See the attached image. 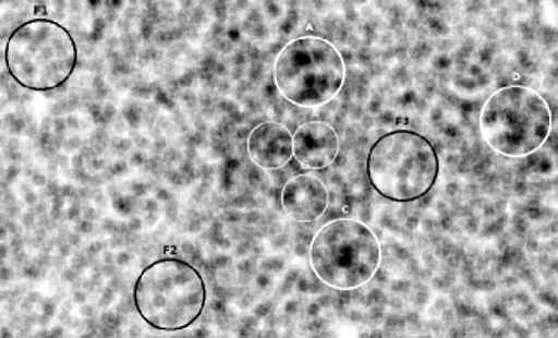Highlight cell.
Wrapping results in <instances>:
<instances>
[{"mask_svg": "<svg viewBox=\"0 0 558 338\" xmlns=\"http://www.w3.org/2000/svg\"><path fill=\"white\" fill-rule=\"evenodd\" d=\"M134 304L154 330H186L204 313L207 286L201 271L185 259L159 258L138 274Z\"/></svg>", "mask_w": 558, "mask_h": 338, "instance_id": "1", "label": "cell"}, {"mask_svg": "<svg viewBox=\"0 0 558 338\" xmlns=\"http://www.w3.org/2000/svg\"><path fill=\"white\" fill-rule=\"evenodd\" d=\"M4 60L14 83L24 89L47 93L71 80L80 50L65 26L48 17H35L11 33Z\"/></svg>", "mask_w": 558, "mask_h": 338, "instance_id": "2", "label": "cell"}, {"mask_svg": "<svg viewBox=\"0 0 558 338\" xmlns=\"http://www.w3.org/2000/svg\"><path fill=\"white\" fill-rule=\"evenodd\" d=\"M366 171L371 185L381 197L410 204L434 189L440 162L429 138L400 129L374 142L367 154Z\"/></svg>", "mask_w": 558, "mask_h": 338, "instance_id": "3", "label": "cell"}, {"mask_svg": "<svg viewBox=\"0 0 558 338\" xmlns=\"http://www.w3.org/2000/svg\"><path fill=\"white\" fill-rule=\"evenodd\" d=\"M480 132L487 146L500 156L526 158L550 137L551 110L531 87H500L482 108Z\"/></svg>", "mask_w": 558, "mask_h": 338, "instance_id": "4", "label": "cell"}, {"mask_svg": "<svg viewBox=\"0 0 558 338\" xmlns=\"http://www.w3.org/2000/svg\"><path fill=\"white\" fill-rule=\"evenodd\" d=\"M311 268L328 288L354 291L371 282L381 265L376 232L355 219L331 220L311 241Z\"/></svg>", "mask_w": 558, "mask_h": 338, "instance_id": "5", "label": "cell"}, {"mask_svg": "<svg viewBox=\"0 0 558 338\" xmlns=\"http://www.w3.org/2000/svg\"><path fill=\"white\" fill-rule=\"evenodd\" d=\"M345 75V60L339 48L319 36L289 41L274 65L280 95L300 108H318L333 101Z\"/></svg>", "mask_w": 558, "mask_h": 338, "instance_id": "6", "label": "cell"}, {"mask_svg": "<svg viewBox=\"0 0 558 338\" xmlns=\"http://www.w3.org/2000/svg\"><path fill=\"white\" fill-rule=\"evenodd\" d=\"M282 209L295 222H315L330 204L328 189L313 174H298L283 186Z\"/></svg>", "mask_w": 558, "mask_h": 338, "instance_id": "7", "label": "cell"}, {"mask_svg": "<svg viewBox=\"0 0 558 338\" xmlns=\"http://www.w3.org/2000/svg\"><path fill=\"white\" fill-rule=\"evenodd\" d=\"M339 134L325 122L303 123L294 134V158L306 169H325L337 159Z\"/></svg>", "mask_w": 558, "mask_h": 338, "instance_id": "8", "label": "cell"}, {"mask_svg": "<svg viewBox=\"0 0 558 338\" xmlns=\"http://www.w3.org/2000/svg\"><path fill=\"white\" fill-rule=\"evenodd\" d=\"M248 156L259 168H283L294 158V137L282 123H259L250 134Z\"/></svg>", "mask_w": 558, "mask_h": 338, "instance_id": "9", "label": "cell"}]
</instances>
